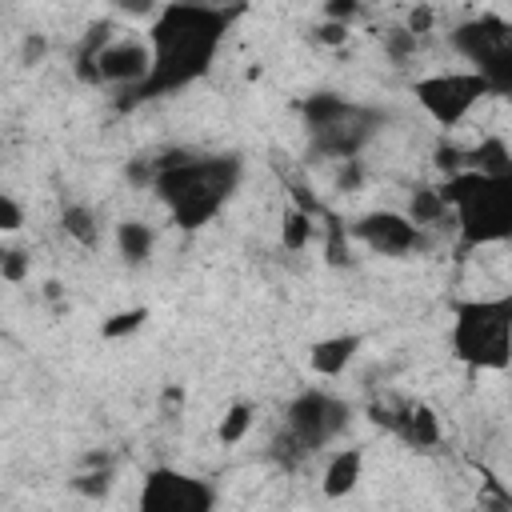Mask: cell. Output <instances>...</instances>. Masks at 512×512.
Wrapping results in <instances>:
<instances>
[{
    "mask_svg": "<svg viewBox=\"0 0 512 512\" xmlns=\"http://www.w3.org/2000/svg\"><path fill=\"white\" fill-rule=\"evenodd\" d=\"M236 20V8L216 4H164L160 16L148 24V40L156 52V72L140 88V96L176 92L192 80H200L224 44L228 24Z\"/></svg>",
    "mask_w": 512,
    "mask_h": 512,
    "instance_id": "1",
    "label": "cell"
},
{
    "mask_svg": "<svg viewBox=\"0 0 512 512\" xmlns=\"http://www.w3.org/2000/svg\"><path fill=\"white\" fill-rule=\"evenodd\" d=\"M244 164L232 152H184L172 148L152 160V192L164 204L168 220L184 232L212 224L232 192L240 188Z\"/></svg>",
    "mask_w": 512,
    "mask_h": 512,
    "instance_id": "2",
    "label": "cell"
},
{
    "mask_svg": "<svg viewBox=\"0 0 512 512\" xmlns=\"http://www.w3.org/2000/svg\"><path fill=\"white\" fill-rule=\"evenodd\" d=\"M452 224L460 232V248H488L512 240V176H480L456 172L440 184Z\"/></svg>",
    "mask_w": 512,
    "mask_h": 512,
    "instance_id": "3",
    "label": "cell"
},
{
    "mask_svg": "<svg viewBox=\"0 0 512 512\" xmlns=\"http://www.w3.org/2000/svg\"><path fill=\"white\" fill-rule=\"evenodd\" d=\"M448 348L464 368L500 372L512 364V292L468 296L452 304Z\"/></svg>",
    "mask_w": 512,
    "mask_h": 512,
    "instance_id": "4",
    "label": "cell"
},
{
    "mask_svg": "<svg viewBox=\"0 0 512 512\" xmlns=\"http://www.w3.org/2000/svg\"><path fill=\"white\" fill-rule=\"evenodd\" d=\"M80 76L100 80V84H124V88H144L156 72V52L148 32H124V28H100V36H88L80 56H76Z\"/></svg>",
    "mask_w": 512,
    "mask_h": 512,
    "instance_id": "5",
    "label": "cell"
},
{
    "mask_svg": "<svg viewBox=\"0 0 512 512\" xmlns=\"http://www.w3.org/2000/svg\"><path fill=\"white\" fill-rule=\"evenodd\" d=\"M448 40L468 60V68L488 80L492 96H512V20L500 12H480L456 24Z\"/></svg>",
    "mask_w": 512,
    "mask_h": 512,
    "instance_id": "6",
    "label": "cell"
},
{
    "mask_svg": "<svg viewBox=\"0 0 512 512\" xmlns=\"http://www.w3.org/2000/svg\"><path fill=\"white\" fill-rule=\"evenodd\" d=\"M412 96H416V104L424 108V116L436 128H456V124H464L472 116L476 104H484L492 96V88L472 68H440V72L416 76L412 80Z\"/></svg>",
    "mask_w": 512,
    "mask_h": 512,
    "instance_id": "7",
    "label": "cell"
},
{
    "mask_svg": "<svg viewBox=\"0 0 512 512\" xmlns=\"http://www.w3.org/2000/svg\"><path fill=\"white\" fill-rule=\"evenodd\" d=\"M348 420H352V408L336 392H328V388H304L284 408V432L308 456H316L320 448H328L348 428Z\"/></svg>",
    "mask_w": 512,
    "mask_h": 512,
    "instance_id": "8",
    "label": "cell"
},
{
    "mask_svg": "<svg viewBox=\"0 0 512 512\" xmlns=\"http://www.w3.org/2000/svg\"><path fill=\"white\" fill-rule=\"evenodd\" d=\"M216 504H220L216 484L176 464L148 468L136 496V512H216Z\"/></svg>",
    "mask_w": 512,
    "mask_h": 512,
    "instance_id": "9",
    "label": "cell"
},
{
    "mask_svg": "<svg viewBox=\"0 0 512 512\" xmlns=\"http://www.w3.org/2000/svg\"><path fill=\"white\" fill-rule=\"evenodd\" d=\"M348 240H356L360 248L388 256V260H408L428 248V232L420 224H412L408 212H396V208H376V212L356 216L348 224Z\"/></svg>",
    "mask_w": 512,
    "mask_h": 512,
    "instance_id": "10",
    "label": "cell"
},
{
    "mask_svg": "<svg viewBox=\"0 0 512 512\" xmlns=\"http://www.w3.org/2000/svg\"><path fill=\"white\" fill-rule=\"evenodd\" d=\"M376 128H380V112H372L364 104H352L336 124H328L324 132H312V148L320 156L336 160V164L340 160H360V152L376 136Z\"/></svg>",
    "mask_w": 512,
    "mask_h": 512,
    "instance_id": "11",
    "label": "cell"
},
{
    "mask_svg": "<svg viewBox=\"0 0 512 512\" xmlns=\"http://www.w3.org/2000/svg\"><path fill=\"white\" fill-rule=\"evenodd\" d=\"M376 424H384L388 432H396L408 448H420V452H432L440 444V416L428 408V404H404V408H376L372 416Z\"/></svg>",
    "mask_w": 512,
    "mask_h": 512,
    "instance_id": "12",
    "label": "cell"
},
{
    "mask_svg": "<svg viewBox=\"0 0 512 512\" xmlns=\"http://www.w3.org/2000/svg\"><path fill=\"white\" fill-rule=\"evenodd\" d=\"M364 480V448H336L328 452L324 460V472H320V496L324 500H344L360 488Z\"/></svg>",
    "mask_w": 512,
    "mask_h": 512,
    "instance_id": "13",
    "label": "cell"
},
{
    "mask_svg": "<svg viewBox=\"0 0 512 512\" xmlns=\"http://www.w3.org/2000/svg\"><path fill=\"white\" fill-rule=\"evenodd\" d=\"M360 332H332V336H320L312 348H308V368L324 380H336L348 372V364L356 360L360 352Z\"/></svg>",
    "mask_w": 512,
    "mask_h": 512,
    "instance_id": "14",
    "label": "cell"
},
{
    "mask_svg": "<svg viewBox=\"0 0 512 512\" xmlns=\"http://www.w3.org/2000/svg\"><path fill=\"white\" fill-rule=\"evenodd\" d=\"M464 168L480 176H512V144L504 136H484L472 152H464Z\"/></svg>",
    "mask_w": 512,
    "mask_h": 512,
    "instance_id": "15",
    "label": "cell"
},
{
    "mask_svg": "<svg viewBox=\"0 0 512 512\" xmlns=\"http://www.w3.org/2000/svg\"><path fill=\"white\" fill-rule=\"evenodd\" d=\"M60 232L80 248H96L100 244V212L84 200H72L60 208Z\"/></svg>",
    "mask_w": 512,
    "mask_h": 512,
    "instance_id": "16",
    "label": "cell"
},
{
    "mask_svg": "<svg viewBox=\"0 0 512 512\" xmlns=\"http://www.w3.org/2000/svg\"><path fill=\"white\" fill-rule=\"evenodd\" d=\"M404 212H408V220L420 224L424 232L436 228V224H444V220H452V208H448L444 192L432 188V184H416V188L408 192V208H404Z\"/></svg>",
    "mask_w": 512,
    "mask_h": 512,
    "instance_id": "17",
    "label": "cell"
},
{
    "mask_svg": "<svg viewBox=\"0 0 512 512\" xmlns=\"http://www.w3.org/2000/svg\"><path fill=\"white\" fill-rule=\"evenodd\" d=\"M112 240H116V252L124 256V264H148V256L156 248V232L144 220H120L112 228Z\"/></svg>",
    "mask_w": 512,
    "mask_h": 512,
    "instance_id": "18",
    "label": "cell"
},
{
    "mask_svg": "<svg viewBox=\"0 0 512 512\" xmlns=\"http://www.w3.org/2000/svg\"><path fill=\"white\" fill-rule=\"evenodd\" d=\"M68 488H72L76 496H84V500L100 504V500H108V496H112V488H116V472L108 468V460H104V456H88V460H84V472H76V476L68 480Z\"/></svg>",
    "mask_w": 512,
    "mask_h": 512,
    "instance_id": "19",
    "label": "cell"
},
{
    "mask_svg": "<svg viewBox=\"0 0 512 512\" xmlns=\"http://www.w3.org/2000/svg\"><path fill=\"white\" fill-rule=\"evenodd\" d=\"M252 420H256V404L252 400H232L228 408H224V416H220V424H216V440L220 444H240L244 436H248V428H252Z\"/></svg>",
    "mask_w": 512,
    "mask_h": 512,
    "instance_id": "20",
    "label": "cell"
},
{
    "mask_svg": "<svg viewBox=\"0 0 512 512\" xmlns=\"http://www.w3.org/2000/svg\"><path fill=\"white\" fill-rule=\"evenodd\" d=\"M148 308L144 304H132V308H120V312H112V316H104L100 320V336L104 340H128V336H136L144 324H148Z\"/></svg>",
    "mask_w": 512,
    "mask_h": 512,
    "instance_id": "21",
    "label": "cell"
},
{
    "mask_svg": "<svg viewBox=\"0 0 512 512\" xmlns=\"http://www.w3.org/2000/svg\"><path fill=\"white\" fill-rule=\"evenodd\" d=\"M312 236H316L312 208H288V212H284V220H280V240H284V248L300 252V248H308V240H312Z\"/></svg>",
    "mask_w": 512,
    "mask_h": 512,
    "instance_id": "22",
    "label": "cell"
},
{
    "mask_svg": "<svg viewBox=\"0 0 512 512\" xmlns=\"http://www.w3.org/2000/svg\"><path fill=\"white\" fill-rule=\"evenodd\" d=\"M28 272H32V256H28L24 248H16V244H4V248H0V276H4L8 284H24Z\"/></svg>",
    "mask_w": 512,
    "mask_h": 512,
    "instance_id": "23",
    "label": "cell"
},
{
    "mask_svg": "<svg viewBox=\"0 0 512 512\" xmlns=\"http://www.w3.org/2000/svg\"><path fill=\"white\" fill-rule=\"evenodd\" d=\"M380 40H384V52H388L396 64H404V60L416 56V48H420V36L408 32V28H388Z\"/></svg>",
    "mask_w": 512,
    "mask_h": 512,
    "instance_id": "24",
    "label": "cell"
},
{
    "mask_svg": "<svg viewBox=\"0 0 512 512\" xmlns=\"http://www.w3.org/2000/svg\"><path fill=\"white\" fill-rule=\"evenodd\" d=\"M24 228V204L16 200V192H0V232L16 236Z\"/></svg>",
    "mask_w": 512,
    "mask_h": 512,
    "instance_id": "25",
    "label": "cell"
},
{
    "mask_svg": "<svg viewBox=\"0 0 512 512\" xmlns=\"http://www.w3.org/2000/svg\"><path fill=\"white\" fill-rule=\"evenodd\" d=\"M364 184V164L360 160H340L336 164V192H356Z\"/></svg>",
    "mask_w": 512,
    "mask_h": 512,
    "instance_id": "26",
    "label": "cell"
},
{
    "mask_svg": "<svg viewBox=\"0 0 512 512\" xmlns=\"http://www.w3.org/2000/svg\"><path fill=\"white\" fill-rule=\"evenodd\" d=\"M364 8L356 4V0H336V4H324V12H320V20H336V24H344V28H352V20L360 16Z\"/></svg>",
    "mask_w": 512,
    "mask_h": 512,
    "instance_id": "27",
    "label": "cell"
},
{
    "mask_svg": "<svg viewBox=\"0 0 512 512\" xmlns=\"http://www.w3.org/2000/svg\"><path fill=\"white\" fill-rule=\"evenodd\" d=\"M348 36H352V28H344V24H336V20H320V24H316V40L328 44V48H340Z\"/></svg>",
    "mask_w": 512,
    "mask_h": 512,
    "instance_id": "28",
    "label": "cell"
},
{
    "mask_svg": "<svg viewBox=\"0 0 512 512\" xmlns=\"http://www.w3.org/2000/svg\"><path fill=\"white\" fill-rule=\"evenodd\" d=\"M432 20H436V12L420 4V8H412V16H408V24H404V28H408V32H416V36H424V32L432 28Z\"/></svg>",
    "mask_w": 512,
    "mask_h": 512,
    "instance_id": "29",
    "label": "cell"
},
{
    "mask_svg": "<svg viewBox=\"0 0 512 512\" xmlns=\"http://www.w3.org/2000/svg\"><path fill=\"white\" fill-rule=\"evenodd\" d=\"M44 56V36H28L24 40V64H36Z\"/></svg>",
    "mask_w": 512,
    "mask_h": 512,
    "instance_id": "30",
    "label": "cell"
}]
</instances>
